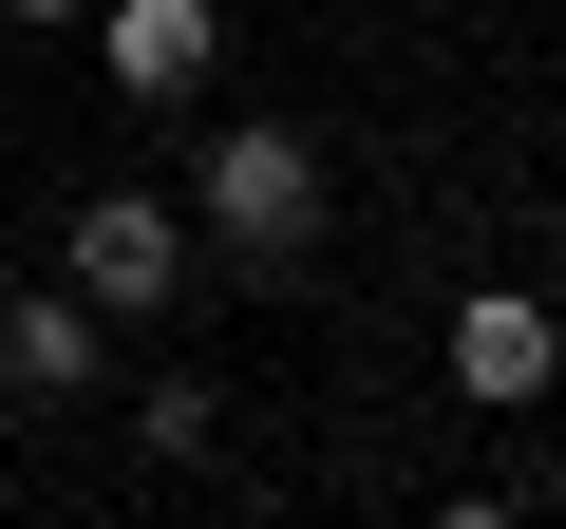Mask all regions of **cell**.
Here are the masks:
<instances>
[{"label": "cell", "instance_id": "6", "mask_svg": "<svg viewBox=\"0 0 566 529\" xmlns=\"http://www.w3.org/2000/svg\"><path fill=\"white\" fill-rule=\"evenodd\" d=\"M208 435H227L208 378H151V397H133V454H151V473H208Z\"/></svg>", "mask_w": 566, "mask_h": 529}, {"label": "cell", "instance_id": "1", "mask_svg": "<svg viewBox=\"0 0 566 529\" xmlns=\"http://www.w3.org/2000/svg\"><path fill=\"white\" fill-rule=\"evenodd\" d=\"M189 246L245 264V284H303V264L340 246V152H322L303 114H227V133L189 152Z\"/></svg>", "mask_w": 566, "mask_h": 529}, {"label": "cell", "instance_id": "7", "mask_svg": "<svg viewBox=\"0 0 566 529\" xmlns=\"http://www.w3.org/2000/svg\"><path fill=\"white\" fill-rule=\"evenodd\" d=\"M95 20V0H0V39H76Z\"/></svg>", "mask_w": 566, "mask_h": 529}, {"label": "cell", "instance_id": "5", "mask_svg": "<svg viewBox=\"0 0 566 529\" xmlns=\"http://www.w3.org/2000/svg\"><path fill=\"white\" fill-rule=\"evenodd\" d=\"M76 39H95V76H114L133 114H189V95H208V58H227V0H95Z\"/></svg>", "mask_w": 566, "mask_h": 529}, {"label": "cell", "instance_id": "3", "mask_svg": "<svg viewBox=\"0 0 566 529\" xmlns=\"http://www.w3.org/2000/svg\"><path fill=\"white\" fill-rule=\"evenodd\" d=\"M114 303L76 284V264H39V284L20 303H0V397H20V416H76V397H114Z\"/></svg>", "mask_w": 566, "mask_h": 529}, {"label": "cell", "instance_id": "2", "mask_svg": "<svg viewBox=\"0 0 566 529\" xmlns=\"http://www.w3.org/2000/svg\"><path fill=\"white\" fill-rule=\"evenodd\" d=\"M434 378H453L472 416H547V397H566V303H547V284H453Z\"/></svg>", "mask_w": 566, "mask_h": 529}, {"label": "cell", "instance_id": "8", "mask_svg": "<svg viewBox=\"0 0 566 529\" xmlns=\"http://www.w3.org/2000/svg\"><path fill=\"white\" fill-rule=\"evenodd\" d=\"M0 114H20V76H0Z\"/></svg>", "mask_w": 566, "mask_h": 529}, {"label": "cell", "instance_id": "4", "mask_svg": "<svg viewBox=\"0 0 566 529\" xmlns=\"http://www.w3.org/2000/svg\"><path fill=\"white\" fill-rule=\"evenodd\" d=\"M57 264H76L114 322H151V303H189V208H170V189H76Z\"/></svg>", "mask_w": 566, "mask_h": 529}]
</instances>
